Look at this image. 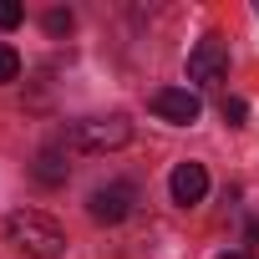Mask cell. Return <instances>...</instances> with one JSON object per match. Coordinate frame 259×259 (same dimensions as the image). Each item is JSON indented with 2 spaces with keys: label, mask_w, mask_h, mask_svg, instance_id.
<instances>
[{
  "label": "cell",
  "mask_w": 259,
  "mask_h": 259,
  "mask_svg": "<svg viewBox=\"0 0 259 259\" xmlns=\"http://www.w3.org/2000/svg\"><path fill=\"white\" fill-rule=\"evenodd\" d=\"M6 239L26 254V259H61L66 249V234L51 213H36V208H16L6 219Z\"/></svg>",
  "instance_id": "obj_1"
},
{
  "label": "cell",
  "mask_w": 259,
  "mask_h": 259,
  "mask_svg": "<svg viewBox=\"0 0 259 259\" xmlns=\"http://www.w3.org/2000/svg\"><path fill=\"white\" fill-rule=\"evenodd\" d=\"M127 138H133V122H127L122 112L71 122V148H76V153H117Z\"/></svg>",
  "instance_id": "obj_2"
},
{
  "label": "cell",
  "mask_w": 259,
  "mask_h": 259,
  "mask_svg": "<svg viewBox=\"0 0 259 259\" xmlns=\"http://www.w3.org/2000/svg\"><path fill=\"white\" fill-rule=\"evenodd\" d=\"M229 76V46L219 36H203L193 51H188V81L193 87H219Z\"/></svg>",
  "instance_id": "obj_3"
},
{
  "label": "cell",
  "mask_w": 259,
  "mask_h": 259,
  "mask_svg": "<svg viewBox=\"0 0 259 259\" xmlns=\"http://www.w3.org/2000/svg\"><path fill=\"white\" fill-rule=\"evenodd\" d=\"M133 203H138V188L133 183H107V188H97L87 198V213L97 224H122L127 213H133Z\"/></svg>",
  "instance_id": "obj_4"
},
{
  "label": "cell",
  "mask_w": 259,
  "mask_h": 259,
  "mask_svg": "<svg viewBox=\"0 0 259 259\" xmlns=\"http://www.w3.org/2000/svg\"><path fill=\"white\" fill-rule=\"evenodd\" d=\"M148 107H153L163 122H178V127L198 122V92H188V87H158V92L148 97Z\"/></svg>",
  "instance_id": "obj_5"
},
{
  "label": "cell",
  "mask_w": 259,
  "mask_h": 259,
  "mask_svg": "<svg viewBox=\"0 0 259 259\" xmlns=\"http://www.w3.org/2000/svg\"><path fill=\"white\" fill-rule=\"evenodd\" d=\"M168 188H173V203H183V208L203 203V193H208V173H203V163H178L173 178H168Z\"/></svg>",
  "instance_id": "obj_6"
},
{
  "label": "cell",
  "mask_w": 259,
  "mask_h": 259,
  "mask_svg": "<svg viewBox=\"0 0 259 259\" xmlns=\"http://www.w3.org/2000/svg\"><path fill=\"white\" fill-rule=\"evenodd\" d=\"M36 183H46V188L66 183V163H61V153H56V148H46V153L36 158Z\"/></svg>",
  "instance_id": "obj_7"
},
{
  "label": "cell",
  "mask_w": 259,
  "mask_h": 259,
  "mask_svg": "<svg viewBox=\"0 0 259 259\" xmlns=\"http://www.w3.org/2000/svg\"><path fill=\"white\" fill-rule=\"evenodd\" d=\"M16 76H21V56H16V46L0 41V81H16Z\"/></svg>",
  "instance_id": "obj_8"
},
{
  "label": "cell",
  "mask_w": 259,
  "mask_h": 259,
  "mask_svg": "<svg viewBox=\"0 0 259 259\" xmlns=\"http://www.w3.org/2000/svg\"><path fill=\"white\" fill-rule=\"evenodd\" d=\"M219 112H224V122H229V127H244V117H249V107H244L239 97H224V107H219Z\"/></svg>",
  "instance_id": "obj_9"
},
{
  "label": "cell",
  "mask_w": 259,
  "mask_h": 259,
  "mask_svg": "<svg viewBox=\"0 0 259 259\" xmlns=\"http://www.w3.org/2000/svg\"><path fill=\"white\" fill-rule=\"evenodd\" d=\"M21 16H26V11L16 6V0H0V31H16V26H21Z\"/></svg>",
  "instance_id": "obj_10"
},
{
  "label": "cell",
  "mask_w": 259,
  "mask_h": 259,
  "mask_svg": "<svg viewBox=\"0 0 259 259\" xmlns=\"http://www.w3.org/2000/svg\"><path fill=\"white\" fill-rule=\"evenodd\" d=\"M46 31H51V36L71 31V11H51V16H46Z\"/></svg>",
  "instance_id": "obj_11"
},
{
  "label": "cell",
  "mask_w": 259,
  "mask_h": 259,
  "mask_svg": "<svg viewBox=\"0 0 259 259\" xmlns=\"http://www.w3.org/2000/svg\"><path fill=\"white\" fill-rule=\"evenodd\" d=\"M249 239H259V219H254V224H249Z\"/></svg>",
  "instance_id": "obj_12"
},
{
  "label": "cell",
  "mask_w": 259,
  "mask_h": 259,
  "mask_svg": "<svg viewBox=\"0 0 259 259\" xmlns=\"http://www.w3.org/2000/svg\"><path fill=\"white\" fill-rule=\"evenodd\" d=\"M219 259H249V254H239V249H234V254H219Z\"/></svg>",
  "instance_id": "obj_13"
}]
</instances>
